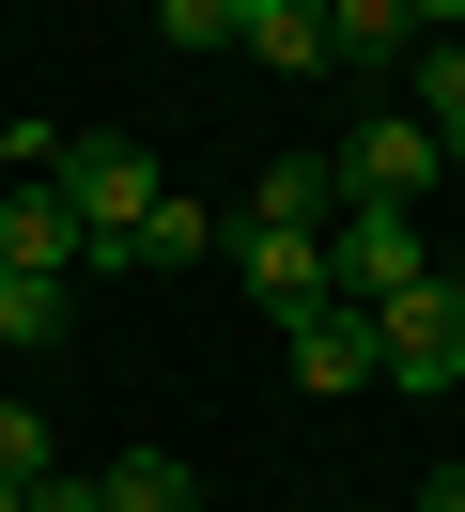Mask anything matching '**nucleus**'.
I'll return each mask as SVG.
<instances>
[{
	"instance_id": "nucleus-17",
	"label": "nucleus",
	"mask_w": 465,
	"mask_h": 512,
	"mask_svg": "<svg viewBox=\"0 0 465 512\" xmlns=\"http://www.w3.org/2000/svg\"><path fill=\"white\" fill-rule=\"evenodd\" d=\"M403 16H419V32H465V0H403Z\"/></svg>"
},
{
	"instance_id": "nucleus-15",
	"label": "nucleus",
	"mask_w": 465,
	"mask_h": 512,
	"mask_svg": "<svg viewBox=\"0 0 465 512\" xmlns=\"http://www.w3.org/2000/svg\"><path fill=\"white\" fill-rule=\"evenodd\" d=\"M31 512H109V481H93V466H47V481H31Z\"/></svg>"
},
{
	"instance_id": "nucleus-2",
	"label": "nucleus",
	"mask_w": 465,
	"mask_h": 512,
	"mask_svg": "<svg viewBox=\"0 0 465 512\" xmlns=\"http://www.w3.org/2000/svg\"><path fill=\"white\" fill-rule=\"evenodd\" d=\"M47 187H62V218H78V249H93V233H140L155 202H171L140 140H62V171H47Z\"/></svg>"
},
{
	"instance_id": "nucleus-16",
	"label": "nucleus",
	"mask_w": 465,
	"mask_h": 512,
	"mask_svg": "<svg viewBox=\"0 0 465 512\" xmlns=\"http://www.w3.org/2000/svg\"><path fill=\"white\" fill-rule=\"evenodd\" d=\"M419 512H465V466H434V481H419Z\"/></svg>"
},
{
	"instance_id": "nucleus-11",
	"label": "nucleus",
	"mask_w": 465,
	"mask_h": 512,
	"mask_svg": "<svg viewBox=\"0 0 465 512\" xmlns=\"http://www.w3.org/2000/svg\"><path fill=\"white\" fill-rule=\"evenodd\" d=\"M248 218H310V233H326V218H341V156H279Z\"/></svg>"
},
{
	"instance_id": "nucleus-10",
	"label": "nucleus",
	"mask_w": 465,
	"mask_h": 512,
	"mask_svg": "<svg viewBox=\"0 0 465 512\" xmlns=\"http://www.w3.org/2000/svg\"><path fill=\"white\" fill-rule=\"evenodd\" d=\"M62 311H78V280H47V264H0V342H62Z\"/></svg>"
},
{
	"instance_id": "nucleus-12",
	"label": "nucleus",
	"mask_w": 465,
	"mask_h": 512,
	"mask_svg": "<svg viewBox=\"0 0 465 512\" xmlns=\"http://www.w3.org/2000/svg\"><path fill=\"white\" fill-rule=\"evenodd\" d=\"M155 32L171 47H248V0H155Z\"/></svg>"
},
{
	"instance_id": "nucleus-18",
	"label": "nucleus",
	"mask_w": 465,
	"mask_h": 512,
	"mask_svg": "<svg viewBox=\"0 0 465 512\" xmlns=\"http://www.w3.org/2000/svg\"><path fill=\"white\" fill-rule=\"evenodd\" d=\"M0 512H31V481H0Z\"/></svg>"
},
{
	"instance_id": "nucleus-8",
	"label": "nucleus",
	"mask_w": 465,
	"mask_h": 512,
	"mask_svg": "<svg viewBox=\"0 0 465 512\" xmlns=\"http://www.w3.org/2000/svg\"><path fill=\"white\" fill-rule=\"evenodd\" d=\"M93 481H109V512H202L186 450H124V466H93Z\"/></svg>"
},
{
	"instance_id": "nucleus-9",
	"label": "nucleus",
	"mask_w": 465,
	"mask_h": 512,
	"mask_svg": "<svg viewBox=\"0 0 465 512\" xmlns=\"http://www.w3.org/2000/svg\"><path fill=\"white\" fill-rule=\"evenodd\" d=\"M419 125L450 140V171H465V32H419Z\"/></svg>"
},
{
	"instance_id": "nucleus-6",
	"label": "nucleus",
	"mask_w": 465,
	"mask_h": 512,
	"mask_svg": "<svg viewBox=\"0 0 465 512\" xmlns=\"http://www.w3.org/2000/svg\"><path fill=\"white\" fill-rule=\"evenodd\" d=\"M434 171H450V140H434L419 109H372V125L341 140V202H419Z\"/></svg>"
},
{
	"instance_id": "nucleus-14",
	"label": "nucleus",
	"mask_w": 465,
	"mask_h": 512,
	"mask_svg": "<svg viewBox=\"0 0 465 512\" xmlns=\"http://www.w3.org/2000/svg\"><path fill=\"white\" fill-rule=\"evenodd\" d=\"M62 466V450H47V419H31V404H0V481H47Z\"/></svg>"
},
{
	"instance_id": "nucleus-13",
	"label": "nucleus",
	"mask_w": 465,
	"mask_h": 512,
	"mask_svg": "<svg viewBox=\"0 0 465 512\" xmlns=\"http://www.w3.org/2000/svg\"><path fill=\"white\" fill-rule=\"evenodd\" d=\"M202 249H217L202 202H155V218H140V264H202Z\"/></svg>"
},
{
	"instance_id": "nucleus-1",
	"label": "nucleus",
	"mask_w": 465,
	"mask_h": 512,
	"mask_svg": "<svg viewBox=\"0 0 465 512\" xmlns=\"http://www.w3.org/2000/svg\"><path fill=\"white\" fill-rule=\"evenodd\" d=\"M326 264H341V295H357V311L419 295V280H434V249H419V202H341V218H326Z\"/></svg>"
},
{
	"instance_id": "nucleus-3",
	"label": "nucleus",
	"mask_w": 465,
	"mask_h": 512,
	"mask_svg": "<svg viewBox=\"0 0 465 512\" xmlns=\"http://www.w3.org/2000/svg\"><path fill=\"white\" fill-rule=\"evenodd\" d=\"M217 264H233L264 311H310V295H341V264H326V233H310V218H233V233H217Z\"/></svg>"
},
{
	"instance_id": "nucleus-7",
	"label": "nucleus",
	"mask_w": 465,
	"mask_h": 512,
	"mask_svg": "<svg viewBox=\"0 0 465 512\" xmlns=\"http://www.w3.org/2000/svg\"><path fill=\"white\" fill-rule=\"evenodd\" d=\"M0 264H47V280H78V218H62V187H0Z\"/></svg>"
},
{
	"instance_id": "nucleus-4",
	"label": "nucleus",
	"mask_w": 465,
	"mask_h": 512,
	"mask_svg": "<svg viewBox=\"0 0 465 512\" xmlns=\"http://www.w3.org/2000/svg\"><path fill=\"white\" fill-rule=\"evenodd\" d=\"M372 342H388V388H465V280H419L372 311Z\"/></svg>"
},
{
	"instance_id": "nucleus-5",
	"label": "nucleus",
	"mask_w": 465,
	"mask_h": 512,
	"mask_svg": "<svg viewBox=\"0 0 465 512\" xmlns=\"http://www.w3.org/2000/svg\"><path fill=\"white\" fill-rule=\"evenodd\" d=\"M279 357H295V388H388V342H372L357 295H310V311H279Z\"/></svg>"
}]
</instances>
